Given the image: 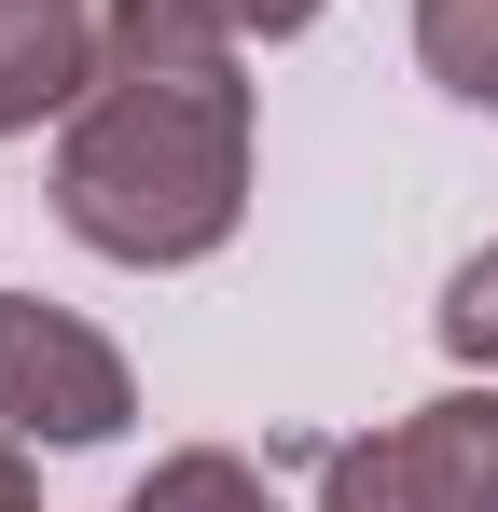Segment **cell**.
<instances>
[{"label":"cell","mask_w":498,"mask_h":512,"mask_svg":"<svg viewBox=\"0 0 498 512\" xmlns=\"http://www.w3.org/2000/svg\"><path fill=\"white\" fill-rule=\"evenodd\" d=\"M249 208V84L208 0H111L56 139V222L97 263H208Z\"/></svg>","instance_id":"1"},{"label":"cell","mask_w":498,"mask_h":512,"mask_svg":"<svg viewBox=\"0 0 498 512\" xmlns=\"http://www.w3.org/2000/svg\"><path fill=\"white\" fill-rule=\"evenodd\" d=\"M319 512H498V388L415 402L374 443L319 457Z\"/></svg>","instance_id":"2"},{"label":"cell","mask_w":498,"mask_h":512,"mask_svg":"<svg viewBox=\"0 0 498 512\" xmlns=\"http://www.w3.org/2000/svg\"><path fill=\"white\" fill-rule=\"evenodd\" d=\"M125 416H139L125 346L83 333L70 305H42V291H0V429L14 443H111Z\"/></svg>","instance_id":"3"},{"label":"cell","mask_w":498,"mask_h":512,"mask_svg":"<svg viewBox=\"0 0 498 512\" xmlns=\"http://www.w3.org/2000/svg\"><path fill=\"white\" fill-rule=\"evenodd\" d=\"M97 84V0H0V139Z\"/></svg>","instance_id":"4"},{"label":"cell","mask_w":498,"mask_h":512,"mask_svg":"<svg viewBox=\"0 0 498 512\" xmlns=\"http://www.w3.org/2000/svg\"><path fill=\"white\" fill-rule=\"evenodd\" d=\"M415 56L457 111H498V0H415Z\"/></svg>","instance_id":"5"},{"label":"cell","mask_w":498,"mask_h":512,"mask_svg":"<svg viewBox=\"0 0 498 512\" xmlns=\"http://www.w3.org/2000/svg\"><path fill=\"white\" fill-rule=\"evenodd\" d=\"M125 512H277V499H263V471H249V457L194 443V457H166V471H153Z\"/></svg>","instance_id":"6"},{"label":"cell","mask_w":498,"mask_h":512,"mask_svg":"<svg viewBox=\"0 0 498 512\" xmlns=\"http://www.w3.org/2000/svg\"><path fill=\"white\" fill-rule=\"evenodd\" d=\"M443 346H457V360H485V374H498V250L443 277Z\"/></svg>","instance_id":"7"},{"label":"cell","mask_w":498,"mask_h":512,"mask_svg":"<svg viewBox=\"0 0 498 512\" xmlns=\"http://www.w3.org/2000/svg\"><path fill=\"white\" fill-rule=\"evenodd\" d=\"M208 14H222L236 42H291V28H319L332 0H208Z\"/></svg>","instance_id":"8"},{"label":"cell","mask_w":498,"mask_h":512,"mask_svg":"<svg viewBox=\"0 0 498 512\" xmlns=\"http://www.w3.org/2000/svg\"><path fill=\"white\" fill-rule=\"evenodd\" d=\"M0 512H42V485H28V457H14V429H0Z\"/></svg>","instance_id":"9"}]
</instances>
